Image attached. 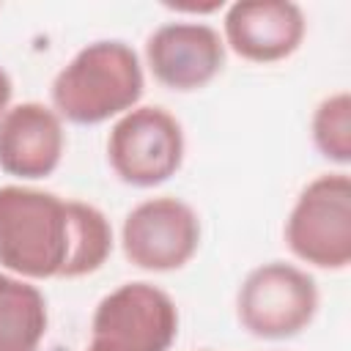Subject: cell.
Listing matches in <instances>:
<instances>
[{
  "instance_id": "5b68a950",
  "label": "cell",
  "mask_w": 351,
  "mask_h": 351,
  "mask_svg": "<svg viewBox=\"0 0 351 351\" xmlns=\"http://www.w3.org/2000/svg\"><path fill=\"white\" fill-rule=\"evenodd\" d=\"M107 159L123 184H165L184 162L181 123L165 107H134L123 112L110 129Z\"/></svg>"
},
{
  "instance_id": "7a4b0ae2",
  "label": "cell",
  "mask_w": 351,
  "mask_h": 351,
  "mask_svg": "<svg viewBox=\"0 0 351 351\" xmlns=\"http://www.w3.org/2000/svg\"><path fill=\"white\" fill-rule=\"evenodd\" d=\"M143 90L145 77L137 52L126 41H93L52 80V107L71 123L93 126L134 110Z\"/></svg>"
},
{
  "instance_id": "3957f363",
  "label": "cell",
  "mask_w": 351,
  "mask_h": 351,
  "mask_svg": "<svg viewBox=\"0 0 351 351\" xmlns=\"http://www.w3.org/2000/svg\"><path fill=\"white\" fill-rule=\"evenodd\" d=\"M288 250L318 269H346L351 263V178L324 173L296 197L285 222Z\"/></svg>"
},
{
  "instance_id": "30bf717a",
  "label": "cell",
  "mask_w": 351,
  "mask_h": 351,
  "mask_svg": "<svg viewBox=\"0 0 351 351\" xmlns=\"http://www.w3.org/2000/svg\"><path fill=\"white\" fill-rule=\"evenodd\" d=\"M66 134L60 115L41 101H22L0 118V170L14 178H47L60 165Z\"/></svg>"
},
{
  "instance_id": "ba28073f",
  "label": "cell",
  "mask_w": 351,
  "mask_h": 351,
  "mask_svg": "<svg viewBox=\"0 0 351 351\" xmlns=\"http://www.w3.org/2000/svg\"><path fill=\"white\" fill-rule=\"evenodd\" d=\"M145 60L165 88L197 90L225 66V41L206 22H167L148 36Z\"/></svg>"
},
{
  "instance_id": "7c38bea8",
  "label": "cell",
  "mask_w": 351,
  "mask_h": 351,
  "mask_svg": "<svg viewBox=\"0 0 351 351\" xmlns=\"http://www.w3.org/2000/svg\"><path fill=\"white\" fill-rule=\"evenodd\" d=\"M313 143L329 162H351V96L346 90L326 96L313 112Z\"/></svg>"
},
{
  "instance_id": "9c48e42d",
  "label": "cell",
  "mask_w": 351,
  "mask_h": 351,
  "mask_svg": "<svg viewBox=\"0 0 351 351\" xmlns=\"http://www.w3.org/2000/svg\"><path fill=\"white\" fill-rule=\"evenodd\" d=\"M307 22L291 0H239L225 14L228 47L252 63H274L293 55Z\"/></svg>"
},
{
  "instance_id": "6da1fadb",
  "label": "cell",
  "mask_w": 351,
  "mask_h": 351,
  "mask_svg": "<svg viewBox=\"0 0 351 351\" xmlns=\"http://www.w3.org/2000/svg\"><path fill=\"white\" fill-rule=\"evenodd\" d=\"M112 252L110 219L90 203L33 186H0V266L27 277H85Z\"/></svg>"
},
{
  "instance_id": "52a82bcc",
  "label": "cell",
  "mask_w": 351,
  "mask_h": 351,
  "mask_svg": "<svg viewBox=\"0 0 351 351\" xmlns=\"http://www.w3.org/2000/svg\"><path fill=\"white\" fill-rule=\"evenodd\" d=\"M178 335L176 302L151 282H126L107 293L90 321V337L126 351H170Z\"/></svg>"
},
{
  "instance_id": "8fae6325",
  "label": "cell",
  "mask_w": 351,
  "mask_h": 351,
  "mask_svg": "<svg viewBox=\"0 0 351 351\" xmlns=\"http://www.w3.org/2000/svg\"><path fill=\"white\" fill-rule=\"evenodd\" d=\"M44 293L11 274H0V351H38L47 335Z\"/></svg>"
},
{
  "instance_id": "8992f818",
  "label": "cell",
  "mask_w": 351,
  "mask_h": 351,
  "mask_svg": "<svg viewBox=\"0 0 351 351\" xmlns=\"http://www.w3.org/2000/svg\"><path fill=\"white\" fill-rule=\"evenodd\" d=\"M123 255L145 271H176L200 247V219L178 197H151L137 203L121 230Z\"/></svg>"
},
{
  "instance_id": "277c9868",
  "label": "cell",
  "mask_w": 351,
  "mask_h": 351,
  "mask_svg": "<svg viewBox=\"0 0 351 351\" xmlns=\"http://www.w3.org/2000/svg\"><path fill=\"white\" fill-rule=\"evenodd\" d=\"M241 326L263 340H288L310 326L318 310L315 280L282 261L252 269L236 296Z\"/></svg>"
},
{
  "instance_id": "5bb4252c",
  "label": "cell",
  "mask_w": 351,
  "mask_h": 351,
  "mask_svg": "<svg viewBox=\"0 0 351 351\" xmlns=\"http://www.w3.org/2000/svg\"><path fill=\"white\" fill-rule=\"evenodd\" d=\"M85 351H126V348H121V346H115V343H110L104 337H90Z\"/></svg>"
},
{
  "instance_id": "4fadbf2b",
  "label": "cell",
  "mask_w": 351,
  "mask_h": 351,
  "mask_svg": "<svg viewBox=\"0 0 351 351\" xmlns=\"http://www.w3.org/2000/svg\"><path fill=\"white\" fill-rule=\"evenodd\" d=\"M11 93H14V85H11V77H8V71L0 66V118L5 115V110H8V101H11Z\"/></svg>"
}]
</instances>
